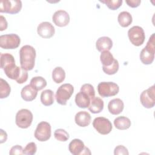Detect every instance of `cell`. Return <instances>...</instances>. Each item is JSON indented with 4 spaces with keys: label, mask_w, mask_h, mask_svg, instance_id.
I'll list each match as a JSON object with an SVG mask.
<instances>
[{
    "label": "cell",
    "mask_w": 155,
    "mask_h": 155,
    "mask_svg": "<svg viewBox=\"0 0 155 155\" xmlns=\"http://www.w3.org/2000/svg\"><path fill=\"white\" fill-rule=\"evenodd\" d=\"M36 55V50L34 47L29 45L22 46L19 50L21 67L27 71L33 70L35 66Z\"/></svg>",
    "instance_id": "cell-1"
},
{
    "label": "cell",
    "mask_w": 155,
    "mask_h": 155,
    "mask_svg": "<svg viewBox=\"0 0 155 155\" xmlns=\"http://www.w3.org/2000/svg\"><path fill=\"white\" fill-rule=\"evenodd\" d=\"M3 70L8 78L15 80L18 84H23L28 79L27 71L16 65L15 62L6 65Z\"/></svg>",
    "instance_id": "cell-2"
},
{
    "label": "cell",
    "mask_w": 155,
    "mask_h": 155,
    "mask_svg": "<svg viewBox=\"0 0 155 155\" xmlns=\"http://www.w3.org/2000/svg\"><path fill=\"white\" fill-rule=\"evenodd\" d=\"M154 33H153L150 37L146 46L141 50L140 53V59L141 62L145 65H149L153 63L154 59L155 53V41Z\"/></svg>",
    "instance_id": "cell-3"
},
{
    "label": "cell",
    "mask_w": 155,
    "mask_h": 155,
    "mask_svg": "<svg viewBox=\"0 0 155 155\" xmlns=\"http://www.w3.org/2000/svg\"><path fill=\"white\" fill-rule=\"evenodd\" d=\"M74 91V87L70 84H64L57 90L55 97L57 102L62 105H65L67 102L72 96Z\"/></svg>",
    "instance_id": "cell-4"
},
{
    "label": "cell",
    "mask_w": 155,
    "mask_h": 155,
    "mask_svg": "<svg viewBox=\"0 0 155 155\" xmlns=\"http://www.w3.org/2000/svg\"><path fill=\"white\" fill-rule=\"evenodd\" d=\"M33 116L32 113L28 109H21L19 110L15 117V122L16 125L23 129L28 128L33 121Z\"/></svg>",
    "instance_id": "cell-5"
},
{
    "label": "cell",
    "mask_w": 155,
    "mask_h": 155,
    "mask_svg": "<svg viewBox=\"0 0 155 155\" xmlns=\"http://www.w3.org/2000/svg\"><path fill=\"white\" fill-rule=\"evenodd\" d=\"M119 91L118 85L113 82H102L97 85L99 94L102 97H107L116 95Z\"/></svg>",
    "instance_id": "cell-6"
},
{
    "label": "cell",
    "mask_w": 155,
    "mask_h": 155,
    "mask_svg": "<svg viewBox=\"0 0 155 155\" xmlns=\"http://www.w3.org/2000/svg\"><path fill=\"white\" fill-rule=\"evenodd\" d=\"M128 36L131 43L137 47L141 45L145 39L143 29L137 25L133 26L128 30Z\"/></svg>",
    "instance_id": "cell-7"
},
{
    "label": "cell",
    "mask_w": 155,
    "mask_h": 155,
    "mask_svg": "<svg viewBox=\"0 0 155 155\" xmlns=\"http://www.w3.org/2000/svg\"><path fill=\"white\" fill-rule=\"evenodd\" d=\"M21 43L19 36L15 33L1 35L0 36V47L4 49H15Z\"/></svg>",
    "instance_id": "cell-8"
},
{
    "label": "cell",
    "mask_w": 155,
    "mask_h": 155,
    "mask_svg": "<svg viewBox=\"0 0 155 155\" xmlns=\"http://www.w3.org/2000/svg\"><path fill=\"white\" fill-rule=\"evenodd\" d=\"M51 134L50 124L45 121L39 123L35 131V137L40 142H45L48 140Z\"/></svg>",
    "instance_id": "cell-9"
},
{
    "label": "cell",
    "mask_w": 155,
    "mask_h": 155,
    "mask_svg": "<svg viewBox=\"0 0 155 155\" xmlns=\"http://www.w3.org/2000/svg\"><path fill=\"white\" fill-rule=\"evenodd\" d=\"M22 8L20 0H2L0 2V12L9 14H16Z\"/></svg>",
    "instance_id": "cell-10"
},
{
    "label": "cell",
    "mask_w": 155,
    "mask_h": 155,
    "mask_svg": "<svg viewBox=\"0 0 155 155\" xmlns=\"http://www.w3.org/2000/svg\"><path fill=\"white\" fill-rule=\"evenodd\" d=\"M93 126L99 133L102 135L109 134L113 128L111 122L104 117H96L93 120Z\"/></svg>",
    "instance_id": "cell-11"
},
{
    "label": "cell",
    "mask_w": 155,
    "mask_h": 155,
    "mask_svg": "<svg viewBox=\"0 0 155 155\" xmlns=\"http://www.w3.org/2000/svg\"><path fill=\"white\" fill-rule=\"evenodd\" d=\"M142 105L147 108H153L155 105V86L153 85L143 90L140 96Z\"/></svg>",
    "instance_id": "cell-12"
},
{
    "label": "cell",
    "mask_w": 155,
    "mask_h": 155,
    "mask_svg": "<svg viewBox=\"0 0 155 155\" xmlns=\"http://www.w3.org/2000/svg\"><path fill=\"white\" fill-rule=\"evenodd\" d=\"M54 24L60 27L67 26L70 22V16L68 13L64 10H59L54 13L52 16Z\"/></svg>",
    "instance_id": "cell-13"
},
{
    "label": "cell",
    "mask_w": 155,
    "mask_h": 155,
    "mask_svg": "<svg viewBox=\"0 0 155 155\" xmlns=\"http://www.w3.org/2000/svg\"><path fill=\"white\" fill-rule=\"evenodd\" d=\"M38 34L43 38H50L54 35L55 29L49 22H42L37 27Z\"/></svg>",
    "instance_id": "cell-14"
},
{
    "label": "cell",
    "mask_w": 155,
    "mask_h": 155,
    "mask_svg": "<svg viewBox=\"0 0 155 155\" xmlns=\"http://www.w3.org/2000/svg\"><path fill=\"white\" fill-rule=\"evenodd\" d=\"M124 108V104L119 98H116L110 101L108 104V111L113 115H117L122 113Z\"/></svg>",
    "instance_id": "cell-15"
},
{
    "label": "cell",
    "mask_w": 155,
    "mask_h": 155,
    "mask_svg": "<svg viewBox=\"0 0 155 155\" xmlns=\"http://www.w3.org/2000/svg\"><path fill=\"white\" fill-rule=\"evenodd\" d=\"M91 116L87 111H81L77 113L74 117L76 124L81 127H85L90 125L91 122Z\"/></svg>",
    "instance_id": "cell-16"
},
{
    "label": "cell",
    "mask_w": 155,
    "mask_h": 155,
    "mask_svg": "<svg viewBox=\"0 0 155 155\" xmlns=\"http://www.w3.org/2000/svg\"><path fill=\"white\" fill-rule=\"evenodd\" d=\"M38 91L35 90L30 84L24 87L21 91V96L25 101H32L37 96Z\"/></svg>",
    "instance_id": "cell-17"
},
{
    "label": "cell",
    "mask_w": 155,
    "mask_h": 155,
    "mask_svg": "<svg viewBox=\"0 0 155 155\" xmlns=\"http://www.w3.org/2000/svg\"><path fill=\"white\" fill-rule=\"evenodd\" d=\"M84 148V143L79 139L72 140L68 145V150L73 155L82 154Z\"/></svg>",
    "instance_id": "cell-18"
},
{
    "label": "cell",
    "mask_w": 155,
    "mask_h": 155,
    "mask_svg": "<svg viewBox=\"0 0 155 155\" xmlns=\"http://www.w3.org/2000/svg\"><path fill=\"white\" fill-rule=\"evenodd\" d=\"M113 47L112 40L107 36H102L97 39L96 42V47L99 51H109Z\"/></svg>",
    "instance_id": "cell-19"
},
{
    "label": "cell",
    "mask_w": 155,
    "mask_h": 155,
    "mask_svg": "<svg viewBox=\"0 0 155 155\" xmlns=\"http://www.w3.org/2000/svg\"><path fill=\"white\" fill-rule=\"evenodd\" d=\"M104 101L99 97H94L91 99L90 105L88 107L89 111L94 114L101 113L104 109Z\"/></svg>",
    "instance_id": "cell-20"
},
{
    "label": "cell",
    "mask_w": 155,
    "mask_h": 155,
    "mask_svg": "<svg viewBox=\"0 0 155 155\" xmlns=\"http://www.w3.org/2000/svg\"><path fill=\"white\" fill-rule=\"evenodd\" d=\"M90 101V97L87 94L81 91L76 94L75 103L76 105L79 108H86L88 107Z\"/></svg>",
    "instance_id": "cell-21"
},
{
    "label": "cell",
    "mask_w": 155,
    "mask_h": 155,
    "mask_svg": "<svg viewBox=\"0 0 155 155\" xmlns=\"http://www.w3.org/2000/svg\"><path fill=\"white\" fill-rule=\"evenodd\" d=\"M131 120L125 116H119L114 120L115 127L120 130H125L129 128L131 126Z\"/></svg>",
    "instance_id": "cell-22"
},
{
    "label": "cell",
    "mask_w": 155,
    "mask_h": 155,
    "mask_svg": "<svg viewBox=\"0 0 155 155\" xmlns=\"http://www.w3.org/2000/svg\"><path fill=\"white\" fill-rule=\"evenodd\" d=\"M117 21L119 25L122 27H128L133 21V18L131 15L126 11L121 12L118 15Z\"/></svg>",
    "instance_id": "cell-23"
},
{
    "label": "cell",
    "mask_w": 155,
    "mask_h": 155,
    "mask_svg": "<svg viewBox=\"0 0 155 155\" xmlns=\"http://www.w3.org/2000/svg\"><path fill=\"white\" fill-rule=\"evenodd\" d=\"M41 102L45 106H50L54 102V93L51 90H44L41 94Z\"/></svg>",
    "instance_id": "cell-24"
},
{
    "label": "cell",
    "mask_w": 155,
    "mask_h": 155,
    "mask_svg": "<svg viewBox=\"0 0 155 155\" xmlns=\"http://www.w3.org/2000/svg\"><path fill=\"white\" fill-rule=\"evenodd\" d=\"M65 78V72L61 67H56L52 71V79L56 84L62 82Z\"/></svg>",
    "instance_id": "cell-25"
},
{
    "label": "cell",
    "mask_w": 155,
    "mask_h": 155,
    "mask_svg": "<svg viewBox=\"0 0 155 155\" xmlns=\"http://www.w3.org/2000/svg\"><path fill=\"white\" fill-rule=\"evenodd\" d=\"M30 85L35 90L39 91L47 86V81L41 76H35L30 80Z\"/></svg>",
    "instance_id": "cell-26"
},
{
    "label": "cell",
    "mask_w": 155,
    "mask_h": 155,
    "mask_svg": "<svg viewBox=\"0 0 155 155\" xmlns=\"http://www.w3.org/2000/svg\"><path fill=\"white\" fill-rule=\"evenodd\" d=\"M114 59H115L114 58L113 54L109 51L105 50L101 52V54L100 56V60L103 66L104 67L110 66L113 63Z\"/></svg>",
    "instance_id": "cell-27"
},
{
    "label": "cell",
    "mask_w": 155,
    "mask_h": 155,
    "mask_svg": "<svg viewBox=\"0 0 155 155\" xmlns=\"http://www.w3.org/2000/svg\"><path fill=\"white\" fill-rule=\"evenodd\" d=\"M11 91V88L8 82L4 79H0V98L4 99L7 97Z\"/></svg>",
    "instance_id": "cell-28"
},
{
    "label": "cell",
    "mask_w": 155,
    "mask_h": 155,
    "mask_svg": "<svg viewBox=\"0 0 155 155\" xmlns=\"http://www.w3.org/2000/svg\"><path fill=\"white\" fill-rule=\"evenodd\" d=\"M15 62V58L10 53H1V58H0V64H1V68L2 69H4V68L11 64Z\"/></svg>",
    "instance_id": "cell-29"
},
{
    "label": "cell",
    "mask_w": 155,
    "mask_h": 155,
    "mask_svg": "<svg viewBox=\"0 0 155 155\" xmlns=\"http://www.w3.org/2000/svg\"><path fill=\"white\" fill-rule=\"evenodd\" d=\"M54 136L56 139L61 142H65L70 137L68 132L62 128L56 129L54 132Z\"/></svg>",
    "instance_id": "cell-30"
},
{
    "label": "cell",
    "mask_w": 155,
    "mask_h": 155,
    "mask_svg": "<svg viewBox=\"0 0 155 155\" xmlns=\"http://www.w3.org/2000/svg\"><path fill=\"white\" fill-rule=\"evenodd\" d=\"M102 70L104 72L107 74L112 75L116 73L119 70V62L118 61L114 59L113 63L108 67L102 66Z\"/></svg>",
    "instance_id": "cell-31"
},
{
    "label": "cell",
    "mask_w": 155,
    "mask_h": 155,
    "mask_svg": "<svg viewBox=\"0 0 155 155\" xmlns=\"http://www.w3.org/2000/svg\"><path fill=\"white\" fill-rule=\"evenodd\" d=\"M101 2L105 4L108 8L115 10L119 8L122 4V0H104V1H100Z\"/></svg>",
    "instance_id": "cell-32"
},
{
    "label": "cell",
    "mask_w": 155,
    "mask_h": 155,
    "mask_svg": "<svg viewBox=\"0 0 155 155\" xmlns=\"http://www.w3.org/2000/svg\"><path fill=\"white\" fill-rule=\"evenodd\" d=\"M81 91L87 94L91 99L95 97V91L94 87L90 84H85L82 85L81 88Z\"/></svg>",
    "instance_id": "cell-33"
},
{
    "label": "cell",
    "mask_w": 155,
    "mask_h": 155,
    "mask_svg": "<svg viewBox=\"0 0 155 155\" xmlns=\"http://www.w3.org/2000/svg\"><path fill=\"white\" fill-rule=\"evenodd\" d=\"M37 151V147L35 142H31L27 144L23 149V154L26 155H33Z\"/></svg>",
    "instance_id": "cell-34"
},
{
    "label": "cell",
    "mask_w": 155,
    "mask_h": 155,
    "mask_svg": "<svg viewBox=\"0 0 155 155\" xmlns=\"http://www.w3.org/2000/svg\"><path fill=\"white\" fill-rule=\"evenodd\" d=\"M114 155H128L129 154L127 148L123 146V145H118L117 146L114 150Z\"/></svg>",
    "instance_id": "cell-35"
},
{
    "label": "cell",
    "mask_w": 155,
    "mask_h": 155,
    "mask_svg": "<svg viewBox=\"0 0 155 155\" xmlns=\"http://www.w3.org/2000/svg\"><path fill=\"white\" fill-rule=\"evenodd\" d=\"M9 154L10 155H21L23 154V148L21 146L19 145H15L12 147L10 150Z\"/></svg>",
    "instance_id": "cell-36"
},
{
    "label": "cell",
    "mask_w": 155,
    "mask_h": 155,
    "mask_svg": "<svg viewBox=\"0 0 155 155\" xmlns=\"http://www.w3.org/2000/svg\"><path fill=\"white\" fill-rule=\"evenodd\" d=\"M8 27V23L6 19L2 15L0 16V31H3L7 29Z\"/></svg>",
    "instance_id": "cell-37"
},
{
    "label": "cell",
    "mask_w": 155,
    "mask_h": 155,
    "mask_svg": "<svg viewBox=\"0 0 155 155\" xmlns=\"http://www.w3.org/2000/svg\"><path fill=\"white\" fill-rule=\"evenodd\" d=\"M125 2L129 7L132 8H136L140 5L141 1L140 0H128L125 1Z\"/></svg>",
    "instance_id": "cell-38"
},
{
    "label": "cell",
    "mask_w": 155,
    "mask_h": 155,
    "mask_svg": "<svg viewBox=\"0 0 155 155\" xmlns=\"http://www.w3.org/2000/svg\"><path fill=\"white\" fill-rule=\"evenodd\" d=\"M7 139V134L5 131H4L2 129L0 130V142L1 143H2L3 142H5Z\"/></svg>",
    "instance_id": "cell-39"
},
{
    "label": "cell",
    "mask_w": 155,
    "mask_h": 155,
    "mask_svg": "<svg viewBox=\"0 0 155 155\" xmlns=\"http://www.w3.org/2000/svg\"><path fill=\"white\" fill-rule=\"evenodd\" d=\"M82 154H91V152L90 151V149L86 147H85L84 151H82Z\"/></svg>",
    "instance_id": "cell-40"
}]
</instances>
